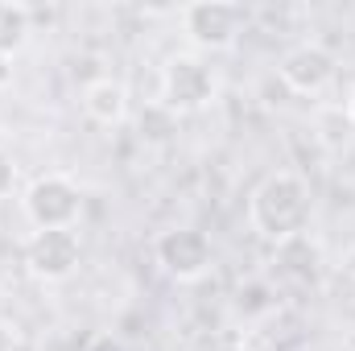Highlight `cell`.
<instances>
[{
    "mask_svg": "<svg viewBox=\"0 0 355 351\" xmlns=\"http://www.w3.org/2000/svg\"><path fill=\"white\" fill-rule=\"evenodd\" d=\"M33 33V8L21 0H0V54L12 58L17 50H25Z\"/></svg>",
    "mask_w": 355,
    "mask_h": 351,
    "instance_id": "cell-10",
    "label": "cell"
},
{
    "mask_svg": "<svg viewBox=\"0 0 355 351\" xmlns=\"http://www.w3.org/2000/svg\"><path fill=\"white\" fill-rule=\"evenodd\" d=\"M314 219V190L297 170H272L248 194V223L268 244L310 232Z\"/></svg>",
    "mask_w": 355,
    "mask_h": 351,
    "instance_id": "cell-1",
    "label": "cell"
},
{
    "mask_svg": "<svg viewBox=\"0 0 355 351\" xmlns=\"http://www.w3.org/2000/svg\"><path fill=\"white\" fill-rule=\"evenodd\" d=\"M12 190H17V162L8 149H0V203L12 198Z\"/></svg>",
    "mask_w": 355,
    "mask_h": 351,
    "instance_id": "cell-11",
    "label": "cell"
},
{
    "mask_svg": "<svg viewBox=\"0 0 355 351\" xmlns=\"http://www.w3.org/2000/svg\"><path fill=\"white\" fill-rule=\"evenodd\" d=\"M21 261L29 268V277L46 281V285H58L67 281L79 261H83V240L75 228H54V232H29L25 248H21Z\"/></svg>",
    "mask_w": 355,
    "mask_h": 351,
    "instance_id": "cell-6",
    "label": "cell"
},
{
    "mask_svg": "<svg viewBox=\"0 0 355 351\" xmlns=\"http://www.w3.org/2000/svg\"><path fill=\"white\" fill-rule=\"evenodd\" d=\"M8 83H12V58L0 54V87H8Z\"/></svg>",
    "mask_w": 355,
    "mask_h": 351,
    "instance_id": "cell-15",
    "label": "cell"
},
{
    "mask_svg": "<svg viewBox=\"0 0 355 351\" xmlns=\"http://www.w3.org/2000/svg\"><path fill=\"white\" fill-rule=\"evenodd\" d=\"M178 17H182V29L198 54L202 50H232L248 25V12L232 0H194V4H182Z\"/></svg>",
    "mask_w": 355,
    "mask_h": 351,
    "instance_id": "cell-5",
    "label": "cell"
},
{
    "mask_svg": "<svg viewBox=\"0 0 355 351\" xmlns=\"http://www.w3.org/2000/svg\"><path fill=\"white\" fill-rule=\"evenodd\" d=\"M198 351H248V348H244V339H240V335H215L211 343H202Z\"/></svg>",
    "mask_w": 355,
    "mask_h": 351,
    "instance_id": "cell-13",
    "label": "cell"
},
{
    "mask_svg": "<svg viewBox=\"0 0 355 351\" xmlns=\"http://www.w3.org/2000/svg\"><path fill=\"white\" fill-rule=\"evenodd\" d=\"M0 351H21V327L12 318H0Z\"/></svg>",
    "mask_w": 355,
    "mask_h": 351,
    "instance_id": "cell-12",
    "label": "cell"
},
{
    "mask_svg": "<svg viewBox=\"0 0 355 351\" xmlns=\"http://www.w3.org/2000/svg\"><path fill=\"white\" fill-rule=\"evenodd\" d=\"M347 120H352V128H355V87H352V95H347Z\"/></svg>",
    "mask_w": 355,
    "mask_h": 351,
    "instance_id": "cell-16",
    "label": "cell"
},
{
    "mask_svg": "<svg viewBox=\"0 0 355 351\" xmlns=\"http://www.w3.org/2000/svg\"><path fill=\"white\" fill-rule=\"evenodd\" d=\"M219 99V75L198 50H174L157 71V103L170 116H194Z\"/></svg>",
    "mask_w": 355,
    "mask_h": 351,
    "instance_id": "cell-2",
    "label": "cell"
},
{
    "mask_svg": "<svg viewBox=\"0 0 355 351\" xmlns=\"http://www.w3.org/2000/svg\"><path fill=\"white\" fill-rule=\"evenodd\" d=\"M21 211L33 223V232H54V228H79L83 219V186L62 170L37 174L21 190Z\"/></svg>",
    "mask_w": 355,
    "mask_h": 351,
    "instance_id": "cell-3",
    "label": "cell"
},
{
    "mask_svg": "<svg viewBox=\"0 0 355 351\" xmlns=\"http://www.w3.org/2000/svg\"><path fill=\"white\" fill-rule=\"evenodd\" d=\"M153 261L170 281L190 285V281H202L215 268V244L202 228L178 223V228H166V232L153 236Z\"/></svg>",
    "mask_w": 355,
    "mask_h": 351,
    "instance_id": "cell-4",
    "label": "cell"
},
{
    "mask_svg": "<svg viewBox=\"0 0 355 351\" xmlns=\"http://www.w3.org/2000/svg\"><path fill=\"white\" fill-rule=\"evenodd\" d=\"M277 75H281V83L293 91V95H322V91L335 83L339 62H335V54L322 42H297V46H289L281 54Z\"/></svg>",
    "mask_w": 355,
    "mask_h": 351,
    "instance_id": "cell-7",
    "label": "cell"
},
{
    "mask_svg": "<svg viewBox=\"0 0 355 351\" xmlns=\"http://www.w3.org/2000/svg\"><path fill=\"white\" fill-rule=\"evenodd\" d=\"M272 268L277 277L293 281V285H314L322 277V248L310 232L302 236H289L281 244H272Z\"/></svg>",
    "mask_w": 355,
    "mask_h": 351,
    "instance_id": "cell-8",
    "label": "cell"
},
{
    "mask_svg": "<svg viewBox=\"0 0 355 351\" xmlns=\"http://www.w3.org/2000/svg\"><path fill=\"white\" fill-rule=\"evenodd\" d=\"M83 351H124V343H120L112 331H99V335H91L87 339V348Z\"/></svg>",
    "mask_w": 355,
    "mask_h": 351,
    "instance_id": "cell-14",
    "label": "cell"
},
{
    "mask_svg": "<svg viewBox=\"0 0 355 351\" xmlns=\"http://www.w3.org/2000/svg\"><path fill=\"white\" fill-rule=\"evenodd\" d=\"M83 112H87L95 124L103 128H116L124 116H128V87L112 75H99L83 87Z\"/></svg>",
    "mask_w": 355,
    "mask_h": 351,
    "instance_id": "cell-9",
    "label": "cell"
}]
</instances>
